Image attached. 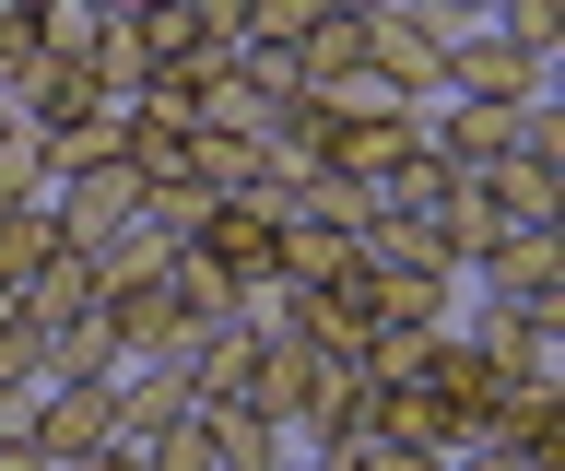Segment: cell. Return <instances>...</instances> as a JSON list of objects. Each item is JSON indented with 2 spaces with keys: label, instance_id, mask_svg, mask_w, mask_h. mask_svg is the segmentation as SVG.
<instances>
[{
  "label": "cell",
  "instance_id": "obj_16",
  "mask_svg": "<svg viewBox=\"0 0 565 471\" xmlns=\"http://www.w3.org/2000/svg\"><path fill=\"white\" fill-rule=\"evenodd\" d=\"M83 307H95V259H83V248H60V259L24 283V319H35V330H60V319H83Z\"/></svg>",
  "mask_w": 565,
  "mask_h": 471
},
{
  "label": "cell",
  "instance_id": "obj_3",
  "mask_svg": "<svg viewBox=\"0 0 565 471\" xmlns=\"http://www.w3.org/2000/svg\"><path fill=\"white\" fill-rule=\"evenodd\" d=\"M24 436H35L47 471H83L106 436H118V389H106V377H47V389L24 400Z\"/></svg>",
  "mask_w": 565,
  "mask_h": 471
},
{
  "label": "cell",
  "instance_id": "obj_19",
  "mask_svg": "<svg viewBox=\"0 0 565 471\" xmlns=\"http://www.w3.org/2000/svg\"><path fill=\"white\" fill-rule=\"evenodd\" d=\"M189 178H201L212 201H236V189L259 178V142H236V130H189Z\"/></svg>",
  "mask_w": 565,
  "mask_h": 471
},
{
  "label": "cell",
  "instance_id": "obj_12",
  "mask_svg": "<svg viewBox=\"0 0 565 471\" xmlns=\"http://www.w3.org/2000/svg\"><path fill=\"white\" fill-rule=\"evenodd\" d=\"M342 259H353V236L342 224H282V248H271V283H295V295H318V283H342Z\"/></svg>",
  "mask_w": 565,
  "mask_h": 471
},
{
  "label": "cell",
  "instance_id": "obj_6",
  "mask_svg": "<svg viewBox=\"0 0 565 471\" xmlns=\"http://www.w3.org/2000/svg\"><path fill=\"white\" fill-rule=\"evenodd\" d=\"M0 95H12V107H24L47 142H60V130H95V118H118V95H106L83 60H35V72H24V83H0Z\"/></svg>",
  "mask_w": 565,
  "mask_h": 471
},
{
  "label": "cell",
  "instance_id": "obj_10",
  "mask_svg": "<svg viewBox=\"0 0 565 471\" xmlns=\"http://www.w3.org/2000/svg\"><path fill=\"white\" fill-rule=\"evenodd\" d=\"M201 448H212V471H282V460H295L282 425L247 413V400H201Z\"/></svg>",
  "mask_w": 565,
  "mask_h": 471
},
{
  "label": "cell",
  "instance_id": "obj_29",
  "mask_svg": "<svg viewBox=\"0 0 565 471\" xmlns=\"http://www.w3.org/2000/svg\"><path fill=\"white\" fill-rule=\"evenodd\" d=\"M282 471H307V460H282Z\"/></svg>",
  "mask_w": 565,
  "mask_h": 471
},
{
  "label": "cell",
  "instance_id": "obj_27",
  "mask_svg": "<svg viewBox=\"0 0 565 471\" xmlns=\"http://www.w3.org/2000/svg\"><path fill=\"white\" fill-rule=\"evenodd\" d=\"M95 12H106V24H141V12H153V0H95Z\"/></svg>",
  "mask_w": 565,
  "mask_h": 471
},
{
  "label": "cell",
  "instance_id": "obj_13",
  "mask_svg": "<svg viewBox=\"0 0 565 471\" xmlns=\"http://www.w3.org/2000/svg\"><path fill=\"white\" fill-rule=\"evenodd\" d=\"M271 118H282V95H259L247 72H212V83H201V118H189V130H236V142H271Z\"/></svg>",
  "mask_w": 565,
  "mask_h": 471
},
{
  "label": "cell",
  "instance_id": "obj_14",
  "mask_svg": "<svg viewBox=\"0 0 565 471\" xmlns=\"http://www.w3.org/2000/svg\"><path fill=\"white\" fill-rule=\"evenodd\" d=\"M47 259H60V224H47V201H0V283L24 295Z\"/></svg>",
  "mask_w": 565,
  "mask_h": 471
},
{
  "label": "cell",
  "instance_id": "obj_25",
  "mask_svg": "<svg viewBox=\"0 0 565 471\" xmlns=\"http://www.w3.org/2000/svg\"><path fill=\"white\" fill-rule=\"evenodd\" d=\"M507 471H565V436H542V448H507Z\"/></svg>",
  "mask_w": 565,
  "mask_h": 471
},
{
  "label": "cell",
  "instance_id": "obj_15",
  "mask_svg": "<svg viewBox=\"0 0 565 471\" xmlns=\"http://www.w3.org/2000/svg\"><path fill=\"white\" fill-rule=\"evenodd\" d=\"M295 213H307V224H342V236H365V224H377V189L342 178V165H307V178H295Z\"/></svg>",
  "mask_w": 565,
  "mask_h": 471
},
{
  "label": "cell",
  "instance_id": "obj_21",
  "mask_svg": "<svg viewBox=\"0 0 565 471\" xmlns=\"http://www.w3.org/2000/svg\"><path fill=\"white\" fill-rule=\"evenodd\" d=\"M83 72H95L106 95H118V107H130L141 83H153V47H141V24H106V36H95V60H83Z\"/></svg>",
  "mask_w": 565,
  "mask_h": 471
},
{
  "label": "cell",
  "instance_id": "obj_11",
  "mask_svg": "<svg viewBox=\"0 0 565 471\" xmlns=\"http://www.w3.org/2000/svg\"><path fill=\"white\" fill-rule=\"evenodd\" d=\"M353 72H365V12H318L307 36H295V83L307 95H342Z\"/></svg>",
  "mask_w": 565,
  "mask_h": 471
},
{
  "label": "cell",
  "instance_id": "obj_23",
  "mask_svg": "<svg viewBox=\"0 0 565 471\" xmlns=\"http://www.w3.org/2000/svg\"><path fill=\"white\" fill-rule=\"evenodd\" d=\"M141 224H153L166 248H189V236L212 224V189H189V178H177V189H141Z\"/></svg>",
  "mask_w": 565,
  "mask_h": 471
},
{
  "label": "cell",
  "instance_id": "obj_28",
  "mask_svg": "<svg viewBox=\"0 0 565 471\" xmlns=\"http://www.w3.org/2000/svg\"><path fill=\"white\" fill-rule=\"evenodd\" d=\"M330 12H401V0H330Z\"/></svg>",
  "mask_w": 565,
  "mask_h": 471
},
{
  "label": "cell",
  "instance_id": "obj_17",
  "mask_svg": "<svg viewBox=\"0 0 565 471\" xmlns=\"http://www.w3.org/2000/svg\"><path fill=\"white\" fill-rule=\"evenodd\" d=\"M47 377H118V330H106V307H83V319L47 330Z\"/></svg>",
  "mask_w": 565,
  "mask_h": 471
},
{
  "label": "cell",
  "instance_id": "obj_7",
  "mask_svg": "<svg viewBox=\"0 0 565 471\" xmlns=\"http://www.w3.org/2000/svg\"><path fill=\"white\" fill-rule=\"evenodd\" d=\"M95 307H106V330H118V365H166V354H189V319H177L166 271H153V283H118V295H95Z\"/></svg>",
  "mask_w": 565,
  "mask_h": 471
},
{
  "label": "cell",
  "instance_id": "obj_5",
  "mask_svg": "<svg viewBox=\"0 0 565 471\" xmlns=\"http://www.w3.org/2000/svg\"><path fill=\"white\" fill-rule=\"evenodd\" d=\"M530 83H542V60H519L494 24H471V36H448V72H436V95H459V107H519Z\"/></svg>",
  "mask_w": 565,
  "mask_h": 471
},
{
  "label": "cell",
  "instance_id": "obj_8",
  "mask_svg": "<svg viewBox=\"0 0 565 471\" xmlns=\"http://www.w3.org/2000/svg\"><path fill=\"white\" fill-rule=\"evenodd\" d=\"M189 248H201L212 259V271H224V283H271V248H282V224L271 213H247V201H212V224H201V236H189Z\"/></svg>",
  "mask_w": 565,
  "mask_h": 471
},
{
  "label": "cell",
  "instance_id": "obj_9",
  "mask_svg": "<svg viewBox=\"0 0 565 471\" xmlns=\"http://www.w3.org/2000/svg\"><path fill=\"white\" fill-rule=\"evenodd\" d=\"M471 189L507 224H565V165L554 153H494V165H471Z\"/></svg>",
  "mask_w": 565,
  "mask_h": 471
},
{
  "label": "cell",
  "instance_id": "obj_24",
  "mask_svg": "<svg viewBox=\"0 0 565 471\" xmlns=\"http://www.w3.org/2000/svg\"><path fill=\"white\" fill-rule=\"evenodd\" d=\"M318 12H330V0H247V36H259V47H295Z\"/></svg>",
  "mask_w": 565,
  "mask_h": 471
},
{
  "label": "cell",
  "instance_id": "obj_18",
  "mask_svg": "<svg viewBox=\"0 0 565 471\" xmlns=\"http://www.w3.org/2000/svg\"><path fill=\"white\" fill-rule=\"evenodd\" d=\"M483 24H494L507 47H519V60H542V72L565 60V0H494Z\"/></svg>",
  "mask_w": 565,
  "mask_h": 471
},
{
  "label": "cell",
  "instance_id": "obj_4",
  "mask_svg": "<svg viewBox=\"0 0 565 471\" xmlns=\"http://www.w3.org/2000/svg\"><path fill=\"white\" fill-rule=\"evenodd\" d=\"M365 72L401 95V107H436V72H448V36L424 12H365Z\"/></svg>",
  "mask_w": 565,
  "mask_h": 471
},
{
  "label": "cell",
  "instance_id": "obj_26",
  "mask_svg": "<svg viewBox=\"0 0 565 471\" xmlns=\"http://www.w3.org/2000/svg\"><path fill=\"white\" fill-rule=\"evenodd\" d=\"M83 471H153V460H130V448H95V460H83Z\"/></svg>",
  "mask_w": 565,
  "mask_h": 471
},
{
  "label": "cell",
  "instance_id": "obj_1",
  "mask_svg": "<svg viewBox=\"0 0 565 471\" xmlns=\"http://www.w3.org/2000/svg\"><path fill=\"white\" fill-rule=\"evenodd\" d=\"M459 295H494V307H565V224H507L483 259H459Z\"/></svg>",
  "mask_w": 565,
  "mask_h": 471
},
{
  "label": "cell",
  "instance_id": "obj_22",
  "mask_svg": "<svg viewBox=\"0 0 565 471\" xmlns=\"http://www.w3.org/2000/svg\"><path fill=\"white\" fill-rule=\"evenodd\" d=\"M95 36H106L95 0H35V47H47V60H95Z\"/></svg>",
  "mask_w": 565,
  "mask_h": 471
},
{
  "label": "cell",
  "instance_id": "obj_20",
  "mask_svg": "<svg viewBox=\"0 0 565 471\" xmlns=\"http://www.w3.org/2000/svg\"><path fill=\"white\" fill-rule=\"evenodd\" d=\"M166 236H153V224H118V236H106L95 248V295H118V283H153V271H166Z\"/></svg>",
  "mask_w": 565,
  "mask_h": 471
},
{
  "label": "cell",
  "instance_id": "obj_2",
  "mask_svg": "<svg viewBox=\"0 0 565 471\" xmlns=\"http://www.w3.org/2000/svg\"><path fill=\"white\" fill-rule=\"evenodd\" d=\"M47 224H60V248H83V259H95L118 224H141V178H130V153H95V165L47 178Z\"/></svg>",
  "mask_w": 565,
  "mask_h": 471
}]
</instances>
